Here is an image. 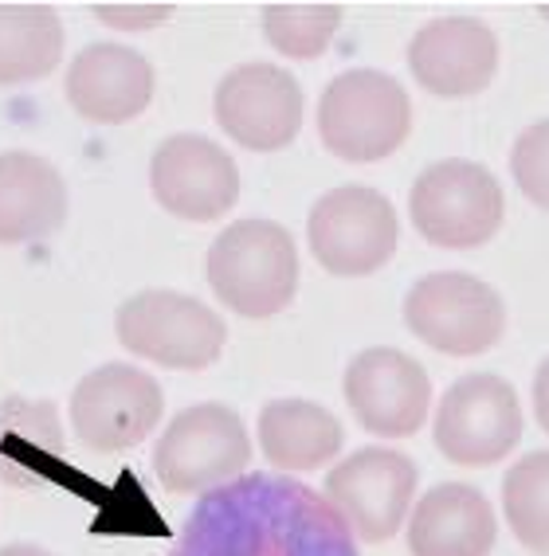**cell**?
<instances>
[{
  "label": "cell",
  "mask_w": 549,
  "mask_h": 556,
  "mask_svg": "<svg viewBox=\"0 0 549 556\" xmlns=\"http://www.w3.org/2000/svg\"><path fill=\"white\" fill-rule=\"evenodd\" d=\"M170 556H358L326 494L287 475H240L209 490Z\"/></svg>",
  "instance_id": "obj_1"
},
{
  "label": "cell",
  "mask_w": 549,
  "mask_h": 556,
  "mask_svg": "<svg viewBox=\"0 0 549 556\" xmlns=\"http://www.w3.org/2000/svg\"><path fill=\"white\" fill-rule=\"evenodd\" d=\"M209 287L232 314L275 318L299 290V248L275 219H236L209 248Z\"/></svg>",
  "instance_id": "obj_2"
},
{
  "label": "cell",
  "mask_w": 549,
  "mask_h": 556,
  "mask_svg": "<svg viewBox=\"0 0 549 556\" xmlns=\"http://www.w3.org/2000/svg\"><path fill=\"white\" fill-rule=\"evenodd\" d=\"M412 102L392 75L353 67L322 90L319 134L334 157L350 165L385 161L409 141Z\"/></svg>",
  "instance_id": "obj_3"
},
{
  "label": "cell",
  "mask_w": 549,
  "mask_h": 556,
  "mask_svg": "<svg viewBox=\"0 0 549 556\" xmlns=\"http://www.w3.org/2000/svg\"><path fill=\"white\" fill-rule=\"evenodd\" d=\"M409 212L416 231L436 248L471 251L495 239L507 216L499 177L479 161L448 157L420 173L412 185Z\"/></svg>",
  "instance_id": "obj_4"
},
{
  "label": "cell",
  "mask_w": 549,
  "mask_h": 556,
  "mask_svg": "<svg viewBox=\"0 0 549 556\" xmlns=\"http://www.w3.org/2000/svg\"><path fill=\"white\" fill-rule=\"evenodd\" d=\"M404 326L412 338L444 357H483L502 341L507 306L499 290L463 270L424 275L404 299Z\"/></svg>",
  "instance_id": "obj_5"
},
{
  "label": "cell",
  "mask_w": 549,
  "mask_h": 556,
  "mask_svg": "<svg viewBox=\"0 0 549 556\" xmlns=\"http://www.w3.org/2000/svg\"><path fill=\"white\" fill-rule=\"evenodd\" d=\"M310 255L338 278H365L397 255L400 219L392 200L365 185H341L310 208Z\"/></svg>",
  "instance_id": "obj_6"
},
{
  "label": "cell",
  "mask_w": 549,
  "mask_h": 556,
  "mask_svg": "<svg viewBox=\"0 0 549 556\" xmlns=\"http://www.w3.org/2000/svg\"><path fill=\"white\" fill-rule=\"evenodd\" d=\"M118 341L138 357L165 368H209L224 353L228 326L216 309L177 290H141L118 306Z\"/></svg>",
  "instance_id": "obj_7"
},
{
  "label": "cell",
  "mask_w": 549,
  "mask_h": 556,
  "mask_svg": "<svg viewBox=\"0 0 549 556\" xmlns=\"http://www.w3.org/2000/svg\"><path fill=\"white\" fill-rule=\"evenodd\" d=\"M251 463L244 419L224 404L185 407L153 451L158 482L170 494H209L236 482Z\"/></svg>",
  "instance_id": "obj_8"
},
{
  "label": "cell",
  "mask_w": 549,
  "mask_h": 556,
  "mask_svg": "<svg viewBox=\"0 0 549 556\" xmlns=\"http://www.w3.org/2000/svg\"><path fill=\"white\" fill-rule=\"evenodd\" d=\"M522 443V404L514 384L495 372H471L444 392L436 447L456 467H490Z\"/></svg>",
  "instance_id": "obj_9"
},
{
  "label": "cell",
  "mask_w": 549,
  "mask_h": 556,
  "mask_svg": "<svg viewBox=\"0 0 549 556\" xmlns=\"http://www.w3.org/2000/svg\"><path fill=\"white\" fill-rule=\"evenodd\" d=\"M165 396L161 384L130 365H102L75 384L71 424L95 455H118L138 447L158 428Z\"/></svg>",
  "instance_id": "obj_10"
},
{
  "label": "cell",
  "mask_w": 549,
  "mask_h": 556,
  "mask_svg": "<svg viewBox=\"0 0 549 556\" xmlns=\"http://www.w3.org/2000/svg\"><path fill=\"white\" fill-rule=\"evenodd\" d=\"M322 494L350 526V533H358L370 545H380L397 536L409 517L412 494H416V467L409 455L389 447L353 451L346 463H338L326 475Z\"/></svg>",
  "instance_id": "obj_11"
},
{
  "label": "cell",
  "mask_w": 549,
  "mask_h": 556,
  "mask_svg": "<svg viewBox=\"0 0 549 556\" xmlns=\"http://www.w3.org/2000/svg\"><path fill=\"white\" fill-rule=\"evenodd\" d=\"M307 99L290 71L275 63H244L216 87V122L251 153L287 150L299 138Z\"/></svg>",
  "instance_id": "obj_12"
},
{
  "label": "cell",
  "mask_w": 549,
  "mask_h": 556,
  "mask_svg": "<svg viewBox=\"0 0 549 556\" xmlns=\"http://www.w3.org/2000/svg\"><path fill=\"white\" fill-rule=\"evenodd\" d=\"M346 404L365 431L380 439H409L432 412V377L400 349H365L346 368Z\"/></svg>",
  "instance_id": "obj_13"
},
{
  "label": "cell",
  "mask_w": 549,
  "mask_h": 556,
  "mask_svg": "<svg viewBox=\"0 0 549 556\" xmlns=\"http://www.w3.org/2000/svg\"><path fill=\"white\" fill-rule=\"evenodd\" d=\"M150 185L170 216L212 224L240 200V169L216 141L200 134H173L150 161Z\"/></svg>",
  "instance_id": "obj_14"
},
{
  "label": "cell",
  "mask_w": 549,
  "mask_h": 556,
  "mask_svg": "<svg viewBox=\"0 0 549 556\" xmlns=\"http://www.w3.org/2000/svg\"><path fill=\"white\" fill-rule=\"evenodd\" d=\"M409 67L436 99H471L483 94L499 71V40L475 16H444L412 36Z\"/></svg>",
  "instance_id": "obj_15"
},
{
  "label": "cell",
  "mask_w": 549,
  "mask_h": 556,
  "mask_svg": "<svg viewBox=\"0 0 549 556\" xmlns=\"http://www.w3.org/2000/svg\"><path fill=\"white\" fill-rule=\"evenodd\" d=\"M153 67L134 48L90 43L67 67V102L95 126H126L153 102Z\"/></svg>",
  "instance_id": "obj_16"
},
{
  "label": "cell",
  "mask_w": 549,
  "mask_h": 556,
  "mask_svg": "<svg viewBox=\"0 0 549 556\" xmlns=\"http://www.w3.org/2000/svg\"><path fill=\"white\" fill-rule=\"evenodd\" d=\"M495 541H499L495 506L475 486L444 482V486L428 490L412 509V556H490Z\"/></svg>",
  "instance_id": "obj_17"
},
{
  "label": "cell",
  "mask_w": 549,
  "mask_h": 556,
  "mask_svg": "<svg viewBox=\"0 0 549 556\" xmlns=\"http://www.w3.org/2000/svg\"><path fill=\"white\" fill-rule=\"evenodd\" d=\"M67 185L48 157L12 150L0 153V248L32 243L63 228Z\"/></svg>",
  "instance_id": "obj_18"
},
{
  "label": "cell",
  "mask_w": 549,
  "mask_h": 556,
  "mask_svg": "<svg viewBox=\"0 0 549 556\" xmlns=\"http://www.w3.org/2000/svg\"><path fill=\"white\" fill-rule=\"evenodd\" d=\"M346 443L338 416L310 400H271L260 412V447L275 470H319Z\"/></svg>",
  "instance_id": "obj_19"
},
{
  "label": "cell",
  "mask_w": 549,
  "mask_h": 556,
  "mask_svg": "<svg viewBox=\"0 0 549 556\" xmlns=\"http://www.w3.org/2000/svg\"><path fill=\"white\" fill-rule=\"evenodd\" d=\"M63 60V21L48 4H0V87L48 79Z\"/></svg>",
  "instance_id": "obj_20"
},
{
  "label": "cell",
  "mask_w": 549,
  "mask_h": 556,
  "mask_svg": "<svg viewBox=\"0 0 549 556\" xmlns=\"http://www.w3.org/2000/svg\"><path fill=\"white\" fill-rule=\"evenodd\" d=\"M502 514L510 533L534 556H549V451H529L502 478Z\"/></svg>",
  "instance_id": "obj_21"
},
{
  "label": "cell",
  "mask_w": 549,
  "mask_h": 556,
  "mask_svg": "<svg viewBox=\"0 0 549 556\" xmlns=\"http://www.w3.org/2000/svg\"><path fill=\"white\" fill-rule=\"evenodd\" d=\"M263 36L279 55L319 60L341 28L338 4H263Z\"/></svg>",
  "instance_id": "obj_22"
},
{
  "label": "cell",
  "mask_w": 549,
  "mask_h": 556,
  "mask_svg": "<svg viewBox=\"0 0 549 556\" xmlns=\"http://www.w3.org/2000/svg\"><path fill=\"white\" fill-rule=\"evenodd\" d=\"M510 173H514L522 197L534 208L549 212V118L534 122L519 134L514 153H510Z\"/></svg>",
  "instance_id": "obj_23"
},
{
  "label": "cell",
  "mask_w": 549,
  "mask_h": 556,
  "mask_svg": "<svg viewBox=\"0 0 549 556\" xmlns=\"http://www.w3.org/2000/svg\"><path fill=\"white\" fill-rule=\"evenodd\" d=\"M95 16L118 31H141L170 21L173 4H95Z\"/></svg>",
  "instance_id": "obj_24"
},
{
  "label": "cell",
  "mask_w": 549,
  "mask_h": 556,
  "mask_svg": "<svg viewBox=\"0 0 549 556\" xmlns=\"http://www.w3.org/2000/svg\"><path fill=\"white\" fill-rule=\"evenodd\" d=\"M534 416H538L541 431L549 435V357L534 372Z\"/></svg>",
  "instance_id": "obj_25"
},
{
  "label": "cell",
  "mask_w": 549,
  "mask_h": 556,
  "mask_svg": "<svg viewBox=\"0 0 549 556\" xmlns=\"http://www.w3.org/2000/svg\"><path fill=\"white\" fill-rule=\"evenodd\" d=\"M0 556H51V553L40 545H9V548H0Z\"/></svg>",
  "instance_id": "obj_26"
}]
</instances>
